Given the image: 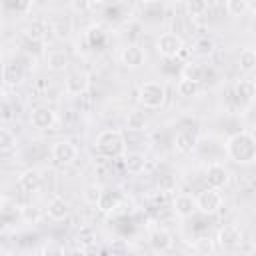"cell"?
<instances>
[{
    "label": "cell",
    "instance_id": "obj_5",
    "mask_svg": "<svg viewBox=\"0 0 256 256\" xmlns=\"http://www.w3.org/2000/svg\"><path fill=\"white\" fill-rule=\"evenodd\" d=\"M196 204H198V212H202V214H206V216H212V214L220 212V208H222V204H224V196H222L220 190L206 186L202 192H198Z\"/></svg>",
    "mask_w": 256,
    "mask_h": 256
},
{
    "label": "cell",
    "instance_id": "obj_10",
    "mask_svg": "<svg viewBox=\"0 0 256 256\" xmlns=\"http://www.w3.org/2000/svg\"><path fill=\"white\" fill-rule=\"evenodd\" d=\"M56 112L50 106H36L30 112V124L36 130H50L56 124Z\"/></svg>",
    "mask_w": 256,
    "mask_h": 256
},
{
    "label": "cell",
    "instance_id": "obj_14",
    "mask_svg": "<svg viewBox=\"0 0 256 256\" xmlns=\"http://www.w3.org/2000/svg\"><path fill=\"white\" fill-rule=\"evenodd\" d=\"M40 186H42V174L36 168H28L18 176V188L24 194H34L40 190Z\"/></svg>",
    "mask_w": 256,
    "mask_h": 256
},
{
    "label": "cell",
    "instance_id": "obj_24",
    "mask_svg": "<svg viewBox=\"0 0 256 256\" xmlns=\"http://www.w3.org/2000/svg\"><path fill=\"white\" fill-rule=\"evenodd\" d=\"M192 148H194V138L188 132L180 130L174 136V150L180 152V154H188V152H192Z\"/></svg>",
    "mask_w": 256,
    "mask_h": 256
},
{
    "label": "cell",
    "instance_id": "obj_15",
    "mask_svg": "<svg viewBox=\"0 0 256 256\" xmlns=\"http://www.w3.org/2000/svg\"><path fill=\"white\" fill-rule=\"evenodd\" d=\"M46 216L54 222H62L70 216V204L62 196H52L46 202Z\"/></svg>",
    "mask_w": 256,
    "mask_h": 256
},
{
    "label": "cell",
    "instance_id": "obj_23",
    "mask_svg": "<svg viewBox=\"0 0 256 256\" xmlns=\"http://www.w3.org/2000/svg\"><path fill=\"white\" fill-rule=\"evenodd\" d=\"M204 74H206V68H204L200 62H188V64H184V68H182V78L192 80V82H198V84L202 82Z\"/></svg>",
    "mask_w": 256,
    "mask_h": 256
},
{
    "label": "cell",
    "instance_id": "obj_20",
    "mask_svg": "<svg viewBox=\"0 0 256 256\" xmlns=\"http://www.w3.org/2000/svg\"><path fill=\"white\" fill-rule=\"evenodd\" d=\"M214 50H216V42L212 38H208V36L196 38L192 42V48H190L192 56H196V58H208V56L214 54Z\"/></svg>",
    "mask_w": 256,
    "mask_h": 256
},
{
    "label": "cell",
    "instance_id": "obj_21",
    "mask_svg": "<svg viewBox=\"0 0 256 256\" xmlns=\"http://www.w3.org/2000/svg\"><path fill=\"white\" fill-rule=\"evenodd\" d=\"M150 246H152V250H156V252H166V250H170V248H172V236H170V232L164 230V228H156V230L150 234Z\"/></svg>",
    "mask_w": 256,
    "mask_h": 256
},
{
    "label": "cell",
    "instance_id": "obj_2",
    "mask_svg": "<svg viewBox=\"0 0 256 256\" xmlns=\"http://www.w3.org/2000/svg\"><path fill=\"white\" fill-rule=\"evenodd\" d=\"M94 148L100 156L104 158H124L126 154V138L120 130H114V128H108V130H102L96 140H94Z\"/></svg>",
    "mask_w": 256,
    "mask_h": 256
},
{
    "label": "cell",
    "instance_id": "obj_26",
    "mask_svg": "<svg viewBox=\"0 0 256 256\" xmlns=\"http://www.w3.org/2000/svg\"><path fill=\"white\" fill-rule=\"evenodd\" d=\"M126 126H128V130L142 132V130L146 128V116H144V112H140V110H130V112L126 114Z\"/></svg>",
    "mask_w": 256,
    "mask_h": 256
},
{
    "label": "cell",
    "instance_id": "obj_1",
    "mask_svg": "<svg viewBox=\"0 0 256 256\" xmlns=\"http://www.w3.org/2000/svg\"><path fill=\"white\" fill-rule=\"evenodd\" d=\"M226 156L236 164H252L256 160V134L236 132L224 144Z\"/></svg>",
    "mask_w": 256,
    "mask_h": 256
},
{
    "label": "cell",
    "instance_id": "obj_29",
    "mask_svg": "<svg viewBox=\"0 0 256 256\" xmlns=\"http://www.w3.org/2000/svg\"><path fill=\"white\" fill-rule=\"evenodd\" d=\"M224 8H226V12H228L230 16H242V14H246L252 6H250L246 0H228V2L224 4Z\"/></svg>",
    "mask_w": 256,
    "mask_h": 256
},
{
    "label": "cell",
    "instance_id": "obj_3",
    "mask_svg": "<svg viewBox=\"0 0 256 256\" xmlns=\"http://www.w3.org/2000/svg\"><path fill=\"white\" fill-rule=\"evenodd\" d=\"M138 102L144 108H148V110L162 108L164 102H166V88H164V84L154 82V80L142 82L138 86Z\"/></svg>",
    "mask_w": 256,
    "mask_h": 256
},
{
    "label": "cell",
    "instance_id": "obj_11",
    "mask_svg": "<svg viewBox=\"0 0 256 256\" xmlns=\"http://www.w3.org/2000/svg\"><path fill=\"white\" fill-rule=\"evenodd\" d=\"M216 242L220 248H226V250H232V248H238L242 244V230L240 226L236 224H224L218 234H216Z\"/></svg>",
    "mask_w": 256,
    "mask_h": 256
},
{
    "label": "cell",
    "instance_id": "obj_25",
    "mask_svg": "<svg viewBox=\"0 0 256 256\" xmlns=\"http://www.w3.org/2000/svg\"><path fill=\"white\" fill-rule=\"evenodd\" d=\"M22 48H24V52L28 54V56H36V54H40L42 50H44V40H38V38H32L30 34H22Z\"/></svg>",
    "mask_w": 256,
    "mask_h": 256
},
{
    "label": "cell",
    "instance_id": "obj_22",
    "mask_svg": "<svg viewBox=\"0 0 256 256\" xmlns=\"http://www.w3.org/2000/svg\"><path fill=\"white\" fill-rule=\"evenodd\" d=\"M238 66L242 72L250 74L256 70V48H242L240 50V56H238Z\"/></svg>",
    "mask_w": 256,
    "mask_h": 256
},
{
    "label": "cell",
    "instance_id": "obj_33",
    "mask_svg": "<svg viewBox=\"0 0 256 256\" xmlns=\"http://www.w3.org/2000/svg\"><path fill=\"white\" fill-rule=\"evenodd\" d=\"M94 6H96V4H92V2H78V0L70 2V8H72V10H78V12H86V10L94 8Z\"/></svg>",
    "mask_w": 256,
    "mask_h": 256
},
{
    "label": "cell",
    "instance_id": "obj_8",
    "mask_svg": "<svg viewBox=\"0 0 256 256\" xmlns=\"http://www.w3.org/2000/svg\"><path fill=\"white\" fill-rule=\"evenodd\" d=\"M90 88V76L84 70H74L64 80V92L70 96H84Z\"/></svg>",
    "mask_w": 256,
    "mask_h": 256
},
{
    "label": "cell",
    "instance_id": "obj_12",
    "mask_svg": "<svg viewBox=\"0 0 256 256\" xmlns=\"http://www.w3.org/2000/svg\"><path fill=\"white\" fill-rule=\"evenodd\" d=\"M120 62H122L126 68L136 70V68L144 66V62H146V52H144V48L138 46V44H128V46H124L122 52H120Z\"/></svg>",
    "mask_w": 256,
    "mask_h": 256
},
{
    "label": "cell",
    "instance_id": "obj_28",
    "mask_svg": "<svg viewBox=\"0 0 256 256\" xmlns=\"http://www.w3.org/2000/svg\"><path fill=\"white\" fill-rule=\"evenodd\" d=\"M176 90H178V94L182 98H194L198 94V90H200V84L198 82H192V80H186V78H180Z\"/></svg>",
    "mask_w": 256,
    "mask_h": 256
},
{
    "label": "cell",
    "instance_id": "obj_9",
    "mask_svg": "<svg viewBox=\"0 0 256 256\" xmlns=\"http://www.w3.org/2000/svg\"><path fill=\"white\" fill-rule=\"evenodd\" d=\"M52 158L62 164V166H70L76 158H78V148L70 142V140H56L52 144V150H50Z\"/></svg>",
    "mask_w": 256,
    "mask_h": 256
},
{
    "label": "cell",
    "instance_id": "obj_32",
    "mask_svg": "<svg viewBox=\"0 0 256 256\" xmlns=\"http://www.w3.org/2000/svg\"><path fill=\"white\" fill-rule=\"evenodd\" d=\"M92 240H94L92 228H90V226H82L80 232H78V242H82L84 246H88V244H92Z\"/></svg>",
    "mask_w": 256,
    "mask_h": 256
},
{
    "label": "cell",
    "instance_id": "obj_34",
    "mask_svg": "<svg viewBox=\"0 0 256 256\" xmlns=\"http://www.w3.org/2000/svg\"><path fill=\"white\" fill-rule=\"evenodd\" d=\"M66 256H88V252H86V250L80 246V248H72V250H70Z\"/></svg>",
    "mask_w": 256,
    "mask_h": 256
},
{
    "label": "cell",
    "instance_id": "obj_6",
    "mask_svg": "<svg viewBox=\"0 0 256 256\" xmlns=\"http://www.w3.org/2000/svg\"><path fill=\"white\" fill-rule=\"evenodd\" d=\"M184 48V40L178 32H162L156 40V50L164 58H176Z\"/></svg>",
    "mask_w": 256,
    "mask_h": 256
},
{
    "label": "cell",
    "instance_id": "obj_19",
    "mask_svg": "<svg viewBox=\"0 0 256 256\" xmlns=\"http://www.w3.org/2000/svg\"><path fill=\"white\" fill-rule=\"evenodd\" d=\"M122 160H124V168H126V172L132 174V176L142 174L144 168H146V156L140 154V152H126Z\"/></svg>",
    "mask_w": 256,
    "mask_h": 256
},
{
    "label": "cell",
    "instance_id": "obj_18",
    "mask_svg": "<svg viewBox=\"0 0 256 256\" xmlns=\"http://www.w3.org/2000/svg\"><path fill=\"white\" fill-rule=\"evenodd\" d=\"M2 78L6 86H16L24 80V68L20 62H6L2 66Z\"/></svg>",
    "mask_w": 256,
    "mask_h": 256
},
{
    "label": "cell",
    "instance_id": "obj_7",
    "mask_svg": "<svg viewBox=\"0 0 256 256\" xmlns=\"http://www.w3.org/2000/svg\"><path fill=\"white\" fill-rule=\"evenodd\" d=\"M230 170L222 164V162H210L206 166V184L210 188H216V190H222L230 184Z\"/></svg>",
    "mask_w": 256,
    "mask_h": 256
},
{
    "label": "cell",
    "instance_id": "obj_4",
    "mask_svg": "<svg viewBox=\"0 0 256 256\" xmlns=\"http://www.w3.org/2000/svg\"><path fill=\"white\" fill-rule=\"evenodd\" d=\"M232 100L236 110H248L256 100V82L250 78H242L232 88Z\"/></svg>",
    "mask_w": 256,
    "mask_h": 256
},
{
    "label": "cell",
    "instance_id": "obj_27",
    "mask_svg": "<svg viewBox=\"0 0 256 256\" xmlns=\"http://www.w3.org/2000/svg\"><path fill=\"white\" fill-rule=\"evenodd\" d=\"M82 196H84V202H86V204H90V206H98V204L102 202L104 190H102L98 184H88V186L84 188Z\"/></svg>",
    "mask_w": 256,
    "mask_h": 256
},
{
    "label": "cell",
    "instance_id": "obj_17",
    "mask_svg": "<svg viewBox=\"0 0 256 256\" xmlns=\"http://www.w3.org/2000/svg\"><path fill=\"white\" fill-rule=\"evenodd\" d=\"M68 64H70V56H68V52H64L60 48H54L46 54V66L52 72H62L68 68Z\"/></svg>",
    "mask_w": 256,
    "mask_h": 256
},
{
    "label": "cell",
    "instance_id": "obj_35",
    "mask_svg": "<svg viewBox=\"0 0 256 256\" xmlns=\"http://www.w3.org/2000/svg\"><path fill=\"white\" fill-rule=\"evenodd\" d=\"M250 10H252V16H254V18H256V4H254V6H252V8H250Z\"/></svg>",
    "mask_w": 256,
    "mask_h": 256
},
{
    "label": "cell",
    "instance_id": "obj_31",
    "mask_svg": "<svg viewBox=\"0 0 256 256\" xmlns=\"http://www.w3.org/2000/svg\"><path fill=\"white\" fill-rule=\"evenodd\" d=\"M184 8H186V16H202L210 6L206 4V2H188V4H184Z\"/></svg>",
    "mask_w": 256,
    "mask_h": 256
},
{
    "label": "cell",
    "instance_id": "obj_16",
    "mask_svg": "<svg viewBox=\"0 0 256 256\" xmlns=\"http://www.w3.org/2000/svg\"><path fill=\"white\" fill-rule=\"evenodd\" d=\"M48 26H50V32L54 34V38H58V40H66L72 34V18L66 16V14L52 16L50 22H48Z\"/></svg>",
    "mask_w": 256,
    "mask_h": 256
},
{
    "label": "cell",
    "instance_id": "obj_30",
    "mask_svg": "<svg viewBox=\"0 0 256 256\" xmlns=\"http://www.w3.org/2000/svg\"><path fill=\"white\" fill-rule=\"evenodd\" d=\"M16 146V136L8 130V128H2L0 130V148H2V152L6 154L8 150H12Z\"/></svg>",
    "mask_w": 256,
    "mask_h": 256
},
{
    "label": "cell",
    "instance_id": "obj_13",
    "mask_svg": "<svg viewBox=\"0 0 256 256\" xmlns=\"http://www.w3.org/2000/svg\"><path fill=\"white\" fill-rule=\"evenodd\" d=\"M172 210L176 212V216L180 218H190L194 212H198V204H196V196L180 192L174 196L172 200Z\"/></svg>",
    "mask_w": 256,
    "mask_h": 256
}]
</instances>
